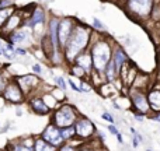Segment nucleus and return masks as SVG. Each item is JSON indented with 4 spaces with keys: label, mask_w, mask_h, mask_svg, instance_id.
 Returning <instances> with one entry per match:
<instances>
[{
    "label": "nucleus",
    "mask_w": 160,
    "mask_h": 151,
    "mask_svg": "<svg viewBox=\"0 0 160 151\" xmlns=\"http://www.w3.org/2000/svg\"><path fill=\"white\" fill-rule=\"evenodd\" d=\"M91 42H93V30L90 27H87L86 24H82V22L78 21V25H76L69 42L66 44V46L63 49L65 63L69 64V66L75 64V60L78 59V56L90 48Z\"/></svg>",
    "instance_id": "f257e3e1"
},
{
    "label": "nucleus",
    "mask_w": 160,
    "mask_h": 151,
    "mask_svg": "<svg viewBox=\"0 0 160 151\" xmlns=\"http://www.w3.org/2000/svg\"><path fill=\"white\" fill-rule=\"evenodd\" d=\"M88 49H90L91 58H93L94 72L104 74L107 64L112 60L114 46L111 45V41L108 38H105V36L100 35L98 38L93 39Z\"/></svg>",
    "instance_id": "f03ea898"
},
{
    "label": "nucleus",
    "mask_w": 160,
    "mask_h": 151,
    "mask_svg": "<svg viewBox=\"0 0 160 151\" xmlns=\"http://www.w3.org/2000/svg\"><path fill=\"white\" fill-rule=\"evenodd\" d=\"M80 118L79 111L72 104H61L58 109L52 112V118H51V123H53L59 129H65V127L75 126V123Z\"/></svg>",
    "instance_id": "7ed1b4c3"
},
{
    "label": "nucleus",
    "mask_w": 160,
    "mask_h": 151,
    "mask_svg": "<svg viewBox=\"0 0 160 151\" xmlns=\"http://www.w3.org/2000/svg\"><path fill=\"white\" fill-rule=\"evenodd\" d=\"M17 83L20 84L21 90L24 91L27 101L32 97H38V91L42 88V83L37 74H22V76H17L16 77Z\"/></svg>",
    "instance_id": "20e7f679"
},
{
    "label": "nucleus",
    "mask_w": 160,
    "mask_h": 151,
    "mask_svg": "<svg viewBox=\"0 0 160 151\" xmlns=\"http://www.w3.org/2000/svg\"><path fill=\"white\" fill-rule=\"evenodd\" d=\"M2 95H3V98L6 99V102L11 104V105H20L27 101V97H25L24 91L21 90L20 84L17 83L16 77L8 80V83H7V85H6Z\"/></svg>",
    "instance_id": "39448f33"
},
{
    "label": "nucleus",
    "mask_w": 160,
    "mask_h": 151,
    "mask_svg": "<svg viewBox=\"0 0 160 151\" xmlns=\"http://www.w3.org/2000/svg\"><path fill=\"white\" fill-rule=\"evenodd\" d=\"M129 101L135 112H139L142 115H148L152 112L149 99H148V92H145L143 90L129 88Z\"/></svg>",
    "instance_id": "423d86ee"
},
{
    "label": "nucleus",
    "mask_w": 160,
    "mask_h": 151,
    "mask_svg": "<svg viewBox=\"0 0 160 151\" xmlns=\"http://www.w3.org/2000/svg\"><path fill=\"white\" fill-rule=\"evenodd\" d=\"M75 129H76V137L82 141H90L97 134L96 125L87 116H83V115H80L78 122L75 123Z\"/></svg>",
    "instance_id": "0eeeda50"
},
{
    "label": "nucleus",
    "mask_w": 160,
    "mask_h": 151,
    "mask_svg": "<svg viewBox=\"0 0 160 151\" xmlns=\"http://www.w3.org/2000/svg\"><path fill=\"white\" fill-rule=\"evenodd\" d=\"M76 25H78V18H75V17H65L59 22V46H61L62 52H63L66 44L69 42Z\"/></svg>",
    "instance_id": "6e6552de"
},
{
    "label": "nucleus",
    "mask_w": 160,
    "mask_h": 151,
    "mask_svg": "<svg viewBox=\"0 0 160 151\" xmlns=\"http://www.w3.org/2000/svg\"><path fill=\"white\" fill-rule=\"evenodd\" d=\"M39 136H41L45 141H48V143L52 144L53 147H56V149H59V147L65 143L63 137H62L61 129H59V127H56L55 125L51 123V122L44 127V130L41 132V134H39Z\"/></svg>",
    "instance_id": "1a4fd4ad"
},
{
    "label": "nucleus",
    "mask_w": 160,
    "mask_h": 151,
    "mask_svg": "<svg viewBox=\"0 0 160 151\" xmlns=\"http://www.w3.org/2000/svg\"><path fill=\"white\" fill-rule=\"evenodd\" d=\"M153 0H127V8L131 14L138 17H148L152 10Z\"/></svg>",
    "instance_id": "9d476101"
},
{
    "label": "nucleus",
    "mask_w": 160,
    "mask_h": 151,
    "mask_svg": "<svg viewBox=\"0 0 160 151\" xmlns=\"http://www.w3.org/2000/svg\"><path fill=\"white\" fill-rule=\"evenodd\" d=\"M32 38H34V34H32V30L27 27H21L20 30H17L16 32H13L11 35H8L6 39V42H11L14 45H31L32 44Z\"/></svg>",
    "instance_id": "9b49d317"
},
{
    "label": "nucleus",
    "mask_w": 160,
    "mask_h": 151,
    "mask_svg": "<svg viewBox=\"0 0 160 151\" xmlns=\"http://www.w3.org/2000/svg\"><path fill=\"white\" fill-rule=\"evenodd\" d=\"M45 20H47L45 8L41 7V6H37V7L34 8V11H32V14H31L30 18L24 21V27L30 28V30H34V28L38 27V25H44Z\"/></svg>",
    "instance_id": "f8f14e48"
},
{
    "label": "nucleus",
    "mask_w": 160,
    "mask_h": 151,
    "mask_svg": "<svg viewBox=\"0 0 160 151\" xmlns=\"http://www.w3.org/2000/svg\"><path fill=\"white\" fill-rule=\"evenodd\" d=\"M27 102H28V105H30L31 112L35 113V115H38V116L52 115V111H51V108L45 104L42 97H32V98H30Z\"/></svg>",
    "instance_id": "ddd939ff"
},
{
    "label": "nucleus",
    "mask_w": 160,
    "mask_h": 151,
    "mask_svg": "<svg viewBox=\"0 0 160 151\" xmlns=\"http://www.w3.org/2000/svg\"><path fill=\"white\" fill-rule=\"evenodd\" d=\"M75 64L80 66L82 69H84L88 74L94 72V67H93V58H91V53H90V49L84 50L83 53H80L78 56V59L75 60Z\"/></svg>",
    "instance_id": "4468645a"
},
{
    "label": "nucleus",
    "mask_w": 160,
    "mask_h": 151,
    "mask_svg": "<svg viewBox=\"0 0 160 151\" xmlns=\"http://www.w3.org/2000/svg\"><path fill=\"white\" fill-rule=\"evenodd\" d=\"M112 60H114V63H115V67H117V72H118V74H119V72H121V69L124 67V64L127 63V62H129V60H128L127 53H125L124 49H122V48H119V46L114 48Z\"/></svg>",
    "instance_id": "2eb2a0df"
},
{
    "label": "nucleus",
    "mask_w": 160,
    "mask_h": 151,
    "mask_svg": "<svg viewBox=\"0 0 160 151\" xmlns=\"http://www.w3.org/2000/svg\"><path fill=\"white\" fill-rule=\"evenodd\" d=\"M17 10H18V7H17L16 4L10 6V7L0 8V31H2L3 28L6 27L7 21L11 18V16H14V14L17 13Z\"/></svg>",
    "instance_id": "dca6fc26"
},
{
    "label": "nucleus",
    "mask_w": 160,
    "mask_h": 151,
    "mask_svg": "<svg viewBox=\"0 0 160 151\" xmlns=\"http://www.w3.org/2000/svg\"><path fill=\"white\" fill-rule=\"evenodd\" d=\"M148 99H149L152 112L159 113L160 112V90L159 88H153L148 92Z\"/></svg>",
    "instance_id": "f3484780"
},
{
    "label": "nucleus",
    "mask_w": 160,
    "mask_h": 151,
    "mask_svg": "<svg viewBox=\"0 0 160 151\" xmlns=\"http://www.w3.org/2000/svg\"><path fill=\"white\" fill-rule=\"evenodd\" d=\"M34 151H58L56 147H53L52 144H49L48 141H45L41 136L35 137V146H34Z\"/></svg>",
    "instance_id": "a211bd4d"
},
{
    "label": "nucleus",
    "mask_w": 160,
    "mask_h": 151,
    "mask_svg": "<svg viewBox=\"0 0 160 151\" xmlns=\"http://www.w3.org/2000/svg\"><path fill=\"white\" fill-rule=\"evenodd\" d=\"M97 90H98V92L101 94L104 98H110V97H112L114 94L117 92L115 85L111 84V83H104V84H101Z\"/></svg>",
    "instance_id": "6ab92c4d"
},
{
    "label": "nucleus",
    "mask_w": 160,
    "mask_h": 151,
    "mask_svg": "<svg viewBox=\"0 0 160 151\" xmlns=\"http://www.w3.org/2000/svg\"><path fill=\"white\" fill-rule=\"evenodd\" d=\"M69 72L73 77H76V78H79V80H88V77H90V74H88L84 69L78 66V64H70Z\"/></svg>",
    "instance_id": "aec40b11"
},
{
    "label": "nucleus",
    "mask_w": 160,
    "mask_h": 151,
    "mask_svg": "<svg viewBox=\"0 0 160 151\" xmlns=\"http://www.w3.org/2000/svg\"><path fill=\"white\" fill-rule=\"evenodd\" d=\"M41 97H42V99L45 101V104H47L48 106L51 108V111H52V112H53L55 109H58V106L61 105L58 101H56L55 97H53L52 94H51V91H49V92H42V95H41Z\"/></svg>",
    "instance_id": "412c9836"
},
{
    "label": "nucleus",
    "mask_w": 160,
    "mask_h": 151,
    "mask_svg": "<svg viewBox=\"0 0 160 151\" xmlns=\"http://www.w3.org/2000/svg\"><path fill=\"white\" fill-rule=\"evenodd\" d=\"M6 151H34V149L25 147L18 139V140H16V141H10V143L7 144V150Z\"/></svg>",
    "instance_id": "4be33fe9"
},
{
    "label": "nucleus",
    "mask_w": 160,
    "mask_h": 151,
    "mask_svg": "<svg viewBox=\"0 0 160 151\" xmlns=\"http://www.w3.org/2000/svg\"><path fill=\"white\" fill-rule=\"evenodd\" d=\"M61 132H62V137H63L65 143H66V141H70V140H75V139H76V129H75V126L61 129Z\"/></svg>",
    "instance_id": "5701e85b"
},
{
    "label": "nucleus",
    "mask_w": 160,
    "mask_h": 151,
    "mask_svg": "<svg viewBox=\"0 0 160 151\" xmlns=\"http://www.w3.org/2000/svg\"><path fill=\"white\" fill-rule=\"evenodd\" d=\"M51 94L55 97L56 101H58L59 104H63L65 99H66V94H65V91L62 90V88H59V87L52 88V90H51Z\"/></svg>",
    "instance_id": "b1692460"
},
{
    "label": "nucleus",
    "mask_w": 160,
    "mask_h": 151,
    "mask_svg": "<svg viewBox=\"0 0 160 151\" xmlns=\"http://www.w3.org/2000/svg\"><path fill=\"white\" fill-rule=\"evenodd\" d=\"M53 81L56 83V85H58L59 88H62L63 91H66V88H68V80H65V77H62V76H53Z\"/></svg>",
    "instance_id": "393cba45"
},
{
    "label": "nucleus",
    "mask_w": 160,
    "mask_h": 151,
    "mask_svg": "<svg viewBox=\"0 0 160 151\" xmlns=\"http://www.w3.org/2000/svg\"><path fill=\"white\" fill-rule=\"evenodd\" d=\"M80 90H82V94H87L93 90L91 87V83L88 80H80Z\"/></svg>",
    "instance_id": "a878e982"
},
{
    "label": "nucleus",
    "mask_w": 160,
    "mask_h": 151,
    "mask_svg": "<svg viewBox=\"0 0 160 151\" xmlns=\"http://www.w3.org/2000/svg\"><path fill=\"white\" fill-rule=\"evenodd\" d=\"M8 80H10V78L4 77V74H3V73L0 72V95H2L3 91H4V88H6V85H7Z\"/></svg>",
    "instance_id": "bb28decb"
},
{
    "label": "nucleus",
    "mask_w": 160,
    "mask_h": 151,
    "mask_svg": "<svg viewBox=\"0 0 160 151\" xmlns=\"http://www.w3.org/2000/svg\"><path fill=\"white\" fill-rule=\"evenodd\" d=\"M101 119H102V120H105V122H108L110 125H114V123H115V119H114L112 113H110V112H102Z\"/></svg>",
    "instance_id": "cd10ccee"
},
{
    "label": "nucleus",
    "mask_w": 160,
    "mask_h": 151,
    "mask_svg": "<svg viewBox=\"0 0 160 151\" xmlns=\"http://www.w3.org/2000/svg\"><path fill=\"white\" fill-rule=\"evenodd\" d=\"M93 28L96 31H104V24L98 18H93Z\"/></svg>",
    "instance_id": "c85d7f7f"
},
{
    "label": "nucleus",
    "mask_w": 160,
    "mask_h": 151,
    "mask_svg": "<svg viewBox=\"0 0 160 151\" xmlns=\"http://www.w3.org/2000/svg\"><path fill=\"white\" fill-rule=\"evenodd\" d=\"M31 70H32V72L35 73L37 76H38V74H42V66H41V64H38V63L32 64V66H31Z\"/></svg>",
    "instance_id": "c756f323"
},
{
    "label": "nucleus",
    "mask_w": 160,
    "mask_h": 151,
    "mask_svg": "<svg viewBox=\"0 0 160 151\" xmlns=\"http://www.w3.org/2000/svg\"><path fill=\"white\" fill-rule=\"evenodd\" d=\"M107 130L111 133V134H114V136H118V134H119V132H118V129H117L115 125H108Z\"/></svg>",
    "instance_id": "7c9ffc66"
},
{
    "label": "nucleus",
    "mask_w": 160,
    "mask_h": 151,
    "mask_svg": "<svg viewBox=\"0 0 160 151\" xmlns=\"http://www.w3.org/2000/svg\"><path fill=\"white\" fill-rule=\"evenodd\" d=\"M16 53H17V55H18V56H25V55H27V50H25L24 49V48H21V46H18V48H16Z\"/></svg>",
    "instance_id": "2f4dec72"
},
{
    "label": "nucleus",
    "mask_w": 160,
    "mask_h": 151,
    "mask_svg": "<svg viewBox=\"0 0 160 151\" xmlns=\"http://www.w3.org/2000/svg\"><path fill=\"white\" fill-rule=\"evenodd\" d=\"M133 115H135V116H133V118H135L138 122H143V120H145V115H142V113L135 112V111H133Z\"/></svg>",
    "instance_id": "473e14b6"
},
{
    "label": "nucleus",
    "mask_w": 160,
    "mask_h": 151,
    "mask_svg": "<svg viewBox=\"0 0 160 151\" xmlns=\"http://www.w3.org/2000/svg\"><path fill=\"white\" fill-rule=\"evenodd\" d=\"M117 140H118V143H119V144H124V137H122L121 133H119V134L117 136Z\"/></svg>",
    "instance_id": "72a5a7b5"
},
{
    "label": "nucleus",
    "mask_w": 160,
    "mask_h": 151,
    "mask_svg": "<svg viewBox=\"0 0 160 151\" xmlns=\"http://www.w3.org/2000/svg\"><path fill=\"white\" fill-rule=\"evenodd\" d=\"M16 115H17V116H21V115H22L21 109H18V108H17V109H16Z\"/></svg>",
    "instance_id": "f704fd0d"
},
{
    "label": "nucleus",
    "mask_w": 160,
    "mask_h": 151,
    "mask_svg": "<svg viewBox=\"0 0 160 151\" xmlns=\"http://www.w3.org/2000/svg\"><path fill=\"white\" fill-rule=\"evenodd\" d=\"M3 52H4V46L0 45V56H3Z\"/></svg>",
    "instance_id": "c9c22d12"
},
{
    "label": "nucleus",
    "mask_w": 160,
    "mask_h": 151,
    "mask_svg": "<svg viewBox=\"0 0 160 151\" xmlns=\"http://www.w3.org/2000/svg\"><path fill=\"white\" fill-rule=\"evenodd\" d=\"M105 2H118V0H105Z\"/></svg>",
    "instance_id": "e433bc0d"
},
{
    "label": "nucleus",
    "mask_w": 160,
    "mask_h": 151,
    "mask_svg": "<svg viewBox=\"0 0 160 151\" xmlns=\"http://www.w3.org/2000/svg\"><path fill=\"white\" fill-rule=\"evenodd\" d=\"M2 2H3V0H0V3H2Z\"/></svg>",
    "instance_id": "4c0bfd02"
},
{
    "label": "nucleus",
    "mask_w": 160,
    "mask_h": 151,
    "mask_svg": "<svg viewBox=\"0 0 160 151\" xmlns=\"http://www.w3.org/2000/svg\"><path fill=\"white\" fill-rule=\"evenodd\" d=\"M98 151H101V150H98Z\"/></svg>",
    "instance_id": "58836bf2"
}]
</instances>
